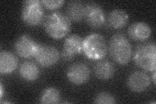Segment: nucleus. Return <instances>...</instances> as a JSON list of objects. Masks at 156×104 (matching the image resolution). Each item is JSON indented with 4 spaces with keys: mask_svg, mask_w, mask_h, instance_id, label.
I'll return each mask as SVG.
<instances>
[{
    "mask_svg": "<svg viewBox=\"0 0 156 104\" xmlns=\"http://www.w3.org/2000/svg\"><path fill=\"white\" fill-rule=\"evenodd\" d=\"M131 38L136 41H144L150 37L152 29L148 24L143 22H134L128 28V31Z\"/></svg>",
    "mask_w": 156,
    "mask_h": 104,
    "instance_id": "obj_12",
    "label": "nucleus"
},
{
    "mask_svg": "<svg viewBox=\"0 0 156 104\" xmlns=\"http://www.w3.org/2000/svg\"><path fill=\"white\" fill-rule=\"evenodd\" d=\"M108 49L111 58L121 65L128 64L133 53L132 46L128 38L121 33H117L111 37Z\"/></svg>",
    "mask_w": 156,
    "mask_h": 104,
    "instance_id": "obj_2",
    "label": "nucleus"
},
{
    "mask_svg": "<svg viewBox=\"0 0 156 104\" xmlns=\"http://www.w3.org/2000/svg\"><path fill=\"white\" fill-rule=\"evenodd\" d=\"M90 70L86 64L76 63L71 64L68 68L66 76L72 83L76 85H81L89 81Z\"/></svg>",
    "mask_w": 156,
    "mask_h": 104,
    "instance_id": "obj_10",
    "label": "nucleus"
},
{
    "mask_svg": "<svg viewBox=\"0 0 156 104\" xmlns=\"http://www.w3.org/2000/svg\"><path fill=\"white\" fill-rule=\"evenodd\" d=\"M83 39L78 34H71L65 41L61 56L66 61L72 60L76 55L83 52Z\"/></svg>",
    "mask_w": 156,
    "mask_h": 104,
    "instance_id": "obj_9",
    "label": "nucleus"
},
{
    "mask_svg": "<svg viewBox=\"0 0 156 104\" xmlns=\"http://www.w3.org/2000/svg\"><path fill=\"white\" fill-rule=\"evenodd\" d=\"M18 64L16 56L9 51L0 53V72L2 74H9L16 70Z\"/></svg>",
    "mask_w": 156,
    "mask_h": 104,
    "instance_id": "obj_15",
    "label": "nucleus"
},
{
    "mask_svg": "<svg viewBox=\"0 0 156 104\" xmlns=\"http://www.w3.org/2000/svg\"><path fill=\"white\" fill-rule=\"evenodd\" d=\"M150 77L144 71L136 70L131 73L127 80V85L131 91L142 92L150 85Z\"/></svg>",
    "mask_w": 156,
    "mask_h": 104,
    "instance_id": "obj_11",
    "label": "nucleus"
},
{
    "mask_svg": "<svg viewBox=\"0 0 156 104\" xmlns=\"http://www.w3.org/2000/svg\"><path fill=\"white\" fill-rule=\"evenodd\" d=\"M106 16L104 9L99 4L90 2L85 5L84 19L92 28H100L106 22Z\"/></svg>",
    "mask_w": 156,
    "mask_h": 104,
    "instance_id": "obj_6",
    "label": "nucleus"
},
{
    "mask_svg": "<svg viewBox=\"0 0 156 104\" xmlns=\"http://www.w3.org/2000/svg\"><path fill=\"white\" fill-rule=\"evenodd\" d=\"M94 71L98 79L101 80H108L113 77L115 72V67L113 63L103 59L96 63Z\"/></svg>",
    "mask_w": 156,
    "mask_h": 104,
    "instance_id": "obj_14",
    "label": "nucleus"
},
{
    "mask_svg": "<svg viewBox=\"0 0 156 104\" xmlns=\"http://www.w3.org/2000/svg\"><path fill=\"white\" fill-rule=\"evenodd\" d=\"M154 72V76H153V80H154V83L155 84V71L153 72Z\"/></svg>",
    "mask_w": 156,
    "mask_h": 104,
    "instance_id": "obj_21",
    "label": "nucleus"
},
{
    "mask_svg": "<svg viewBox=\"0 0 156 104\" xmlns=\"http://www.w3.org/2000/svg\"><path fill=\"white\" fill-rule=\"evenodd\" d=\"M22 18L28 26H37L45 19L43 5L39 0H28L23 4Z\"/></svg>",
    "mask_w": 156,
    "mask_h": 104,
    "instance_id": "obj_5",
    "label": "nucleus"
},
{
    "mask_svg": "<svg viewBox=\"0 0 156 104\" xmlns=\"http://www.w3.org/2000/svg\"><path fill=\"white\" fill-rule=\"evenodd\" d=\"M85 5L81 2L72 1L68 3L66 14L70 21L80 22L84 18Z\"/></svg>",
    "mask_w": 156,
    "mask_h": 104,
    "instance_id": "obj_17",
    "label": "nucleus"
},
{
    "mask_svg": "<svg viewBox=\"0 0 156 104\" xmlns=\"http://www.w3.org/2000/svg\"><path fill=\"white\" fill-rule=\"evenodd\" d=\"M34 57L41 66L50 67L57 63L60 57V53L54 46L40 44Z\"/></svg>",
    "mask_w": 156,
    "mask_h": 104,
    "instance_id": "obj_7",
    "label": "nucleus"
},
{
    "mask_svg": "<svg viewBox=\"0 0 156 104\" xmlns=\"http://www.w3.org/2000/svg\"><path fill=\"white\" fill-rule=\"evenodd\" d=\"M83 53L92 60L99 61L107 55L108 46L104 37L98 33H92L83 40Z\"/></svg>",
    "mask_w": 156,
    "mask_h": 104,
    "instance_id": "obj_4",
    "label": "nucleus"
},
{
    "mask_svg": "<svg viewBox=\"0 0 156 104\" xmlns=\"http://www.w3.org/2000/svg\"><path fill=\"white\" fill-rule=\"evenodd\" d=\"M44 27L49 36L55 39H60L65 37L70 31L71 21L64 13L52 12L45 17Z\"/></svg>",
    "mask_w": 156,
    "mask_h": 104,
    "instance_id": "obj_1",
    "label": "nucleus"
},
{
    "mask_svg": "<svg viewBox=\"0 0 156 104\" xmlns=\"http://www.w3.org/2000/svg\"><path fill=\"white\" fill-rule=\"evenodd\" d=\"M60 92L55 87H48L42 92L40 102L44 104H56L60 102Z\"/></svg>",
    "mask_w": 156,
    "mask_h": 104,
    "instance_id": "obj_18",
    "label": "nucleus"
},
{
    "mask_svg": "<svg viewBox=\"0 0 156 104\" xmlns=\"http://www.w3.org/2000/svg\"><path fill=\"white\" fill-rule=\"evenodd\" d=\"M43 6L50 10H55L62 7L65 3L64 0H42Z\"/></svg>",
    "mask_w": 156,
    "mask_h": 104,
    "instance_id": "obj_20",
    "label": "nucleus"
},
{
    "mask_svg": "<svg viewBox=\"0 0 156 104\" xmlns=\"http://www.w3.org/2000/svg\"><path fill=\"white\" fill-rule=\"evenodd\" d=\"M20 75L27 81L37 80L40 75V70L37 64L31 61H24L19 69Z\"/></svg>",
    "mask_w": 156,
    "mask_h": 104,
    "instance_id": "obj_16",
    "label": "nucleus"
},
{
    "mask_svg": "<svg viewBox=\"0 0 156 104\" xmlns=\"http://www.w3.org/2000/svg\"><path fill=\"white\" fill-rule=\"evenodd\" d=\"M40 46L35 40L28 34L20 37L14 44V49L18 56L22 58L29 59L34 57Z\"/></svg>",
    "mask_w": 156,
    "mask_h": 104,
    "instance_id": "obj_8",
    "label": "nucleus"
},
{
    "mask_svg": "<svg viewBox=\"0 0 156 104\" xmlns=\"http://www.w3.org/2000/svg\"><path fill=\"white\" fill-rule=\"evenodd\" d=\"M135 63L143 70L154 72L156 68V46L152 42H143L136 48L133 53Z\"/></svg>",
    "mask_w": 156,
    "mask_h": 104,
    "instance_id": "obj_3",
    "label": "nucleus"
},
{
    "mask_svg": "<svg viewBox=\"0 0 156 104\" xmlns=\"http://www.w3.org/2000/svg\"><path fill=\"white\" fill-rule=\"evenodd\" d=\"M94 102L98 104H113L116 103V99L109 92H101L96 96Z\"/></svg>",
    "mask_w": 156,
    "mask_h": 104,
    "instance_id": "obj_19",
    "label": "nucleus"
},
{
    "mask_svg": "<svg viewBox=\"0 0 156 104\" xmlns=\"http://www.w3.org/2000/svg\"><path fill=\"white\" fill-rule=\"evenodd\" d=\"M129 21V16L124 10L115 9L109 13L106 18L107 26L114 29L125 27Z\"/></svg>",
    "mask_w": 156,
    "mask_h": 104,
    "instance_id": "obj_13",
    "label": "nucleus"
}]
</instances>
